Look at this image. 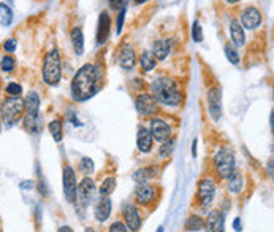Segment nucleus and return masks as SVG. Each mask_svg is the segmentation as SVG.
<instances>
[{
  "label": "nucleus",
  "instance_id": "51",
  "mask_svg": "<svg viewBox=\"0 0 274 232\" xmlns=\"http://www.w3.org/2000/svg\"><path fill=\"white\" fill-rule=\"evenodd\" d=\"M0 132H2V123H0Z\"/></svg>",
  "mask_w": 274,
  "mask_h": 232
},
{
  "label": "nucleus",
  "instance_id": "44",
  "mask_svg": "<svg viewBox=\"0 0 274 232\" xmlns=\"http://www.w3.org/2000/svg\"><path fill=\"white\" fill-rule=\"evenodd\" d=\"M233 229H235L236 232L243 231V225H241V218H235V221H233Z\"/></svg>",
  "mask_w": 274,
  "mask_h": 232
},
{
  "label": "nucleus",
  "instance_id": "25",
  "mask_svg": "<svg viewBox=\"0 0 274 232\" xmlns=\"http://www.w3.org/2000/svg\"><path fill=\"white\" fill-rule=\"evenodd\" d=\"M228 183H227V188L231 194H239L241 189H243V185H244V178H243V173L235 170L230 177L227 178Z\"/></svg>",
  "mask_w": 274,
  "mask_h": 232
},
{
  "label": "nucleus",
  "instance_id": "6",
  "mask_svg": "<svg viewBox=\"0 0 274 232\" xmlns=\"http://www.w3.org/2000/svg\"><path fill=\"white\" fill-rule=\"evenodd\" d=\"M216 197V183L213 178H203L198 185L197 191V201L201 209H206V207L211 205V202Z\"/></svg>",
  "mask_w": 274,
  "mask_h": 232
},
{
  "label": "nucleus",
  "instance_id": "47",
  "mask_svg": "<svg viewBox=\"0 0 274 232\" xmlns=\"http://www.w3.org/2000/svg\"><path fill=\"white\" fill-rule=\"evenodd\" d=\"M268 169H270V175L273 177V159H270V164H268Z\"/></svg>",
  "mask_w": 274,
  "mask_h": 232
},
{
  "label": "nucleus",
  "instance_id": "48",
  "mask_svg": "<svg viewBox=\"0 0 274 232\" xmlns=\"http://www.w3.org/2000/svg\"><path fill=\"white\" fill-rule=\"evenodd\" d=\"M133 2H135V3H138V5H141V3H146L148 0H133Z\"/></svg>",
  "mask_w": 274,
  "mask_h": 232
},
{
  "label": "nucleus",
  "instance_id": "3",
  "mask_svg": "<svg viewBox=\"0 0 274 232\" xmlns=\"http://www.w3.org/2000/svg\"><path fill=\"white\" fill-rule=\"evenodd\" d=\"M62 78V64H60V54L57 48H53L48 51L43 59V81L48 86L59 84Z\"/></svg>",
  "mask_w": 274,
  "mask_h": 232
},
{
  "label": "nucleus",
  "instance_id": "34",
  "mask_svg": "<svg viewBox=\"0 0 274 232\" xmlns=\"http://www.w3.org/2000/svg\"><path fill=\"white\" fill-rule=\"evenodd\" d=\"M16 67V61L14 58H11L10 54H6L2 58V61H0V69H2L3 72H13Z\"/></svg>",
  "mask_w": 274,
  "mask_h": 232
},
{
  "label": "nucleus",
  "instance_id": "20",
  "mask_svg": "<svg viewBox=\"0 0 274 232\" xmlns=\"http://www.w3.org/2000/svg\"><path fill=\"white\" fill-rule=\"evenodd\" d=\"M230 35H231L233 45L235 46L243 48L246 45V34H244V29L239 24V21H236V19L230 21Z\"/></svg>",
  "mask_w": 274,
  "mask_h": 232
},
{
  "label": "nucleus",
  "instance_id": "23",
  "mask_svg": "<svg viewBox=\"0 0 274 232\" xmlns=\"http://www.w3.org/2000/svg\"><path fill=\"white\" fill-rule=\"evenodd\" d=\"M157 175V169L156 167H141V169H138L135 173H133V180L138 183V185H143V183H148L151 181L152 178H154Z\"/></svg>",
  "mask_w": 274,
  "mask_h": 232
},
{
  "label": "nucleus",
  "instance_id": "36",
  "mask_svg": "<svg viewBox=\"0 0 274 232\" xmlns=\"http://www.w3.org/2000/svg\"><path fill=\"white\" fill-rule=\"evenodd\" d=\"M5 91L8 94V97H21L22 94V86L18 84V83H8Z\"/></svg>",
  "mask_w": 274,
  "mask_h": 232
},
{
  "label": "nucleus",
  "instance_id": "37",
  "mask_svg": "<svg viewBox=\"0 0 274 232\" xmlns=\"http://www.w3.org/2000/svg\"><path fill=\"white\" fill-rule=\"evenodd\" d=\"M192 38H193V42H197V43H200L201 40H203V30H201V26L198 21H193L192 24Z\"/></svg>",
  "mask_w": 274,
  "mask_h": 232
},
{
  "label": "nucleus",
  "instance_id": "10",
  "mask_svg": "<svg viewBox=\"0 0 274 232\" xmlns=\"http://www.w3.org/2000/svg\"><path fill=\"white\" fill-rule=\"evenodd\" d=\"M136 111L141 116H152L157 113V102L151 94H138L135 99Z\"/></svg>",
  "mask_w": 274,
  "mask_h": 232
},
{
  "label": "nucleus",
  "instance_id": "30",
  "mask_svg": "<svg viewBox=\"0 0 274 232\" xmlns=\"http://www.w3.org/2000/svg\"><path fill=\"white\" fill-rule=\"evenodd\" d=\"M50 132L53 135V139L55 143H60L63 139V129H62V121L60 119H54L50 123Z\"/></svg>",
  "mask_w": 274,
  "mask_h": 232
},
{
  "label": "nucleus",
  "instance_id": "39",
  "mask_svg": "<svg viewBox=\"0 0 274 232\" xmlns=\"http://www.w3.org/2000/svg\"><path fill=\"white\" fill-rule=\"evenodd\" d=\"M16 46H18V42H16L14 38H8L6 42L3 43V51L8 53V54H11L16 51Z\"/></svg>",
  "mask_w": 274,
  "mask_h": 232
},
{
  "label": "nucleus",
  "instance_id": "15",
  "mask_svg": "<svg viewBox=\"0 0 274 232\" xmlns=\"http://www.w3.org/2000/svg\"><path fill=\"white\" fill-rule=\"evenodd\" d=\"M206 232H225V217L220 210H211L205 223Z\"/></svg>",
  "mask_w": 274,
  "mask_h": 232
},
{
  "label": "nucleus",
  "instance_id": "33",
  "mask_svg": "<svg viewBox=\"0 0 274 232\" xmlns=\"http://www.w3.org/2000/svg\"><path fill=\"white\" fill-rule=\"evenodd\" d=\"M79 170H81L84 175H89L94 172V161L91 157H81V161H79Z\"/></svg>",
  "mask_w": 274,
  "mask_h": 232
},
{
  "label": "nucleus",
  "instance_id": "13",
  "mask_svg": "<svg viewBox=\"0 0 274 232\" xmlns=\"http://www.w3.org/2000/svg\"><path fill=\"white\" fill-rule=\"evenodd\" d=\"M122 217H124V221H125L124 225L127 226V229L136 232L141 228V217L133 204H125L122 207Z\"/></svg>",
  "mask_w": 274,
  "mask_h": 232
},
{
  "label": "nucleus",
  "instance_id": "18",
  "mask_svg": "<svg viewBox=\"0 0 274 232\" xmlns=\"http://www.w3.org/2000/svg\"><path fill=\"white\" fill-rule=\"evenodd\" d=\"M112 202L110 197H100V201L97 202L95 205V210H94V217L97 221L105 223L111 215V209H112Z\"/></svg>",
  "mask_w": 274,
  "mask_h": 232
},
{
  "label": "nucleus",
  "instance_id": "8",
  "mask_svg": "<svg viewBox=\"0 0 274 232\" xmlns=\"http://www.w3.org/2000/svg\"><path fill=\"white\" fill-rule=\"evenodd\" d=\"M97 193V188H95V181L91 177H86L81 183H79L78 191H76V199L81 207L89 205L94 201V196Z\"/></svg>",
  "mask_w": 274,
  "mask_h": 232
},
{
  "label": "nucleus",
  "instance_id": "31",
  "mask_svg": "<svg viewBox=\"0 0 274 232\" xmlns=\"http://www.w3.org/2000/svg\"><path fill=\"white\" fill-rule=\"evenodd\" d=\"M140 64H141V67L146 72H151V70L156 69V58L152 56V53L143 51L141 56H140Z\"/></svg>",
  "mask_w": 274,
  "mask_h": 232
},
{
  "label": "nucleus",
  "instance_id": "12",
  "mask_svg": "<svg viewBox=\"0 0 274 232\" xmlns=\"http://www.w3.org/2000/svg\"><path fill=\"white\" fill-rule=\"evenodd\" d=\"M239 24L243 26V29H249V30H254L257 29L262 24V14L260 11L257 10L255 6H247L241 13V21Z\"/></svg>",
  "mask_w": 274,
  "mask_h": 232
},
{
  "label": "nucleus",
  "instance_id": "22",
  "mask_svg": "<svg viewBox=\"0 0 274 232\" xmlns=\"http://www.w3.org/2000/svg\"><path fill=\"white\" fill-rule=\"evenodd\" d=\"M170 54V40H156L152 43V56L159 61H165Z\"/></svg>",
  "mask_w": 274,
  "mask_h": 232
},
{
  "label": "nucleus",
  "instance_id": "24",
  "mask_svg": "<svg viewBox=\"0 0 274 232\" xmlns=\"http://www.w3.org/2000/svg\"><path fill=\"white\" fill-rule=\"evenodd\" d=\"M24 108H26V113H40V95L37 91L27 92L24 99Z\"/></svg>",
  "mask_w": 274,
  "mask_h": 232
},
{
  "label": "nucleus",
  "instance_id": "49",
  "mask_svg": "<svg viewBox=\"0 0 274 232\" xmlns=\"http://www.w3.org/2000/svg\"><path fill=\"white\" fill-rule=\"evenodd\" d=\"M223 2H227V3H238L239 0H223Z\"/></svg>",
  "mask_w": 274,
  "mask_h": 232
},
{
  "label": "nucleus",
  "instance_id": "46",
  "mask_svg": "<svg viewBox=\"0 0 274 232\" xmlns=\"http://www.w3.org/2000/svg\"><path fill=\"white\" fill-rule=\"evenodd\" d=\"M57 232H73V229H71L70 226H62V228H59Z\"/></svg>",
  "mask_w": 274,
  "mask_h": 232
},
{
  "label": "nucleus",
  "instance_id": "26",
  "mask_svg": "<svg viewBox=\"0 0 274 232\" xmlns=\"http://www.w3.org/2000/svg\"><path fill=\"white\" fill-rule=\"evenodd\" d=\"M71 43H73V50L76 56H81L84 53V35L81 27H75L71 30Z\"/></svg>",
  "mask_w": 274,
  "mask_h": 232
},
{
  "label": "nucleus",
  "instance_id": "21",
  "mask_svg": "<svg viewBox=\"0 0 274 232\" xmlns=\"http://www.w3.org/2000/svg\"><path fill=\"white\" fill-rule=\"evenodd\" d=\"M24 127L29 134H40L42 132V118L40 113H26L22 116Z\"/></svg>",
  "mask_w": 274,
  "mask_h": 232
},
{
  "label": "nucleus",
  "instance_id": "32",
  "mask_svg": "<svg viewBox=\"0 0 274 232\" xmlns=\"http://www.w3.org/2000/svg\"><path fill=\"white\" fill-rule=\"evenodd\" d=\"M173 148H174V140L173 139L164 142L162 147H160V150H159V156L162 157V159L170 157L173 155Z\"/></svg>",
  "mask_w": 274,
  "mask_h": 232
},
{
  "label": "nucleus",
  "instance_id": "50",
  "mask_svg": "<svg viewBox=\"0 0 274 232\" xmlns=\"http://www.w3.org/2000/svg\"><path fill=\"white\" fill-rule=\"evenodd\" d=\"M157 232H164V226H160V228L157 229Z\"/></svg>",
  "mask_w": 274,
  "mask_h": 232
},
{
  "label": "nucleus",
  "instance_id": "29",
  "mask_svg": "<svg viewBox=\"0 0 274 232\" xmlns=\"http://www.w3.org/2000/svg\"><path fill=\"white\" fill-rule=\"evenodd\" d=\"M0 22L3 27L11 26L13 22V10L6 3H0Z\"/></svg>",
  "mask_w": 274,
  "mask_h": 232
},
{
  "label": "nucleus",
  "instance_id": "16",
  "mask_svg": "<svg viewBox=\"0 0 274 232\" xmlns=\"http://www.w3.org/2000/svg\"><path fill=\"white\" fill-rule=\"evenodd\" d=\"M135 199L141 205H151L156 199V188L148 185V183L138 185V188L135 189Z\"/></svg>",
  "mask_w": 274,
  "mask_h": 232
},
{
  "label": "nucleus",
  "instance_id": "14",
  "mask_svg": "<svg viewBox=\"0 0 274 232\" xmlns=\"http://www.w3.org/2000/svg\"><path fill=\"white\" fill-rule=\"evenodd\" d=\"M111 34V18L108 11H102L99 16V24H97V43L103 45L108 42Z\"/></svg>",
  "mask_w": 274,
  "mask_h": 232
},
{
  "label": "nucleus",
  "instance_id": "35",
  "mask_svg": "<svg viewBox=\"0 0 274 232\" xmlns=\"http://www.w3.org/2000/svg\"><path fill=\"white\" fill-rule=\"evenodd\" d=\"M225 56H227V59L233 64V66H238L239 64V54L231 45H225Z\"/></svg>",
  "mask_w": 274,
  "mask_h": 232
},
{
  "label": "nucleus",
  "instance_id": "27",
  "mask_svg": "<svg viewBox=\"0 0 274 232\" xmlns=\"http://www.w3.org/2000/svg\"><path fill=\"white\" fill-rule=\"evenodd\" d=\"M203 228H205V221L203 218L197 217V215H192L184 223V231L187 232H200Z\"/></svg>",
  "mask_w": 274,
  "mask_h": 232
},
{
  "label": "nucleus",
  "instance_id": "42",
  "mask_svg": "<svg viewBox=\"0 0 274 232\" xmlns=\"http://www.w3.org/2000/svg\"><path fill=\"white\" fill-rule=\"evenodd\" d=\"M112 10H122L127 6V0H108Z\"/></svg>",
  "mask_w": 274,
  "mask_h": 232
},
{
  "label": "nucleus",
  "instance_id": "4",
  "mask_svg": "<svg viewBox=\"0 0 274 232\" xmlns=\"http://www.w3.org/2000/svg\"><path fill=\"white\" fill-rule=\"evenodd\" d=\"M24 100L21 97H8L2 102L0 115H2V123L6 129H11L13 126L18 124L24 116Z\"/></svg>",
  "mask_w": 274,
  "mask_h": 232
},
{
  "label": "nucleus",
  "instance_id": "28",
  "mask_svg": "<svg viewBox=\"0 0 274 232\" xmlns=\"http://www.w3.org/2000/svg\"><path fill=\"white\" fill-rule=\"evenodd\" d=\"M116 178L114 177H108L107 180H103L102 186H100V197H110L116 189Z\"/></svg>",
  "mask_w": 274,
  "mask_h": 232
},
{
  "label": "nucleus",
  "instance_id": "11",
  "mask_svg": "<svg viewBox=\"0 0 274 232\" xmlns=\"http://www.w3.org/2000/svg\"><path fill=\"white\" fill-rule=\"evenodd\" d=\"M208 110L214 121H219L222 116V92L219 87H211L208 91Z\"/></svg>",
  "mask_w": 274,
  "mask_h": 232
},
{
  "label": "nucleus",
  "instance_id": "38",
  "mask_svg": "<svg viewBox=\"0 0 274 232\" xmlns=\"http://www.w3.org/2000/svg\"><path fill=\"white\" fill-rule=\"evenodd\" d=\"M124 19H125V8H122V10H119V14H117V22H116V34H117V35H120V32H122Z\"/></svg>",
  "mask_w": 274,
  "mask_h": 232
},
{
  "label": "nucleus",
  "instance_id": "19",
  "mask_svg": "<svg viewBox=\"0 0 274 232\" xmlns=\"http://www.w3.org/2000/svg\"><path fill=\"white\" fill-rule=\"evenodd\" d=\"M152 142H154V139H152L149 129L141 126L138 129V134H136V145H138V150L141 153H149L152 150Z\"/></svg>",
  "mask_w": 274,
  "mask_h": 232
},
{
  "label": "nucleus",
  "instance_id": "17",
  "mask_svg": "<svg viewBox=\"0 0 274 232\" xmlns=\"http://www.w3.org/2000/svg\"><path fill=\"white\" fill-rule=\"evenodd\" d=\"M135 62H136V56L132 45L124 43L122 48H120V53H119V64L120 67L124 70H132L135 67Z\"/></svg>",
  "mask_w": 274,
  "mask_h": 232
},
{
  "label": "nucleus",
  "instance_id": "43",
  "mask_svg": "<svg viewBox=\"0 0 274 232\" xmlns=\"http://www.w3.org/2000/svg\"><path fill=\"white\" fill-rule=\"evenodd\" d=\"M21 189H34L35 188V183L34 181H32V180H27V181H21Z\"/></svg>",
  "mask_w": 274,
  "mask_h": 232
},
{
  "label": "nucleus",
  "instance_id": "5",
  "mask_svg": "<svg viewBox=\"0 0 274 232\" xmlns=\"http://www.w3.org/2000/svg\"><path fill=\"white\" fill-rule=\"evenodd\" d=\"M214 167L220 178H228L236 170V161L230 147H222L214 155Z\"/></svg>",
  "mask_w": 274,
  "mask_h": 232
},
{
  "label": "nucleus",
  "instance_id": "41",
  "mask_svg": "<svg viewBox=\"0 0 274 232\" xmlns=\"http://www.w3.org/2000/svg\"><path fill=\"white\" fill-rule=\"evenodd\" d=\"M37 188H38V191H40V193H42V196H43V197H48V194H50V189H48L46 180H45L43 177H40Z\"/></svg>",
  "mask_w": 274,
  "mask_h": 232
},
{
  "label": "nucleus",
  "instance_id": "40",
  "mask_svg": "<svg viewBox=\"0 0 274 232\" xmlns=\"http://www.w3.org/2000/svg\"><path fill=\"white\" fill-rule=\"evenodd\" d=\"M108 232H128V229H127V226L124 225L122 221H114L110 226V231Z\"/></svg>",
  "mask_w": 274,
  "mask_h": 232
},
{
  "label": "nucleus",
  "instance_id": "45",
  "mask_svg": "<svg viewBox=\"0 0 274 232\" xmlns=\"http://www.w3.org/2000/svg\"><path fill=\"white\" fill-rule=\"evenodd\" d=\"M197 142H198V140H193V145H192V156H193V157L197 156Z\"/></svg>",
  "mask_w": 274,
  "mask_h": 232
},
{
  "label": "nucleus",
  "instance_id": "1",
  "mask_svg": "<svg viewBox=\"0 0 274 232\" xmlns=\"http://www.w3.org/2000/svg\"><path fill=\"white\" fill-rule=\"evenodd\" d=\"M102 70L95 64H84L71 79V97L76 102L92 99L102 87Z\"/></svg>",
  "mask_w": 274,
  "mask_h": 232
},
{
  "label": "nucleus",
  "instance_id": "7",
  "mask_svg": "<svg viewBox=\"0 0 274 232\" xmlns=\"http://www.w3.org/2000/svg\"><path fill=\"white\" fill-rule=\"evenodd\" d=\"M62 186H63V196L70 202H76V191H78V183H76V175L75 170L70 165H65V169L62 172Z\"/></svg>",
  "mask_w": 274,
  "mask_h": 232
},
{
  "label": "nucleus",
  "instance_id": "9",
  "mask_svg": "<svg viewBox=\"0 0 274 232\" xmlns=\"http://www.w3.org/2000/svg\"><path fill=\"white\" fill-rule=\"evenodd\" d=\"M149 132L152 135V139H154L156 142H159V143H164V142L171 139V127H170V124H168L166 121H164V119H160V118L151 119Z\"/></svg>",
  "mask_w": 274,
  "mask_h": 232
},
{
  "label": "nucleus",
  "instance_id": "2",
  "mask_svg": "<svg viewBox=\"0 0 274 232\" xmlns=\"http://www.w3.org/2000/svg\"><path fill=\"white\" fill-rule=\"evenodd\" d=\"M151 91L156 102L162 103V105L178 107L182 102V94L173 78H166V77L156 78L151 84Z\"/></svg>",
  "mask_w": 274,
  "mask_h": 232
}]
</instances>
